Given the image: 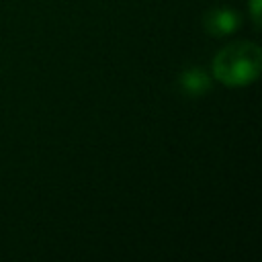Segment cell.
Returning <instances> with one entry per match:
<instances>
[{"label":"cell","instance_id":"obj_1","mask_svg":"<svg viewBox=\"0 0 262 262\" xmlns=\"http://www.w3.org/2000/svg\"><path fill=\"white\" fill-rule=\"evenodd\" d=\"M260 66V47L250 41H235L215 55L213 74L225 86H246L258 78Z\"/></svg>","mask_w":262,"mask_h":262},{"label":"cell","instance_id":"obj_4","mask_svg":"<svg viewBox=\"0 0 262 262\" xmlns=\"http://www.w3.org/2000/svg\"><path fill=\"white\" fill-rule=\"evenodd\" d=\"M258 4H260V0H252V16L256 23H258Z\"/></svg>","mask_w":262,"mask_h":262},{"label":"cell","instance_id":"obj_2","mask_svg":"<svg viewBox=\"0 0 262 262\" xmlns=\"http://www.w3.org/2000/svg\"><path fill=\"white\" fill-rule=\"evenodd\" d=\"M205 29L213 37H225L237 31L239 27V14L231 8H213L205 14Z\"/></svg>","mask_w":262,"mask_h":262},{"label":"cell","instance_id":"obj_3","mask_svg":"<svg viewBox=\"0 0 262 262\" xmlns=\"http://www.w3.org/2000/svg\"><path fill=\"white\" fill-rule=\"evenodd\" d=\"M180 90L186 94V96H201L203 92H207L209 88V76L199 70V68H190V70H184L180 74Z\"/></svg>","mask_w":262,"mask_h":262}]
</instances>
